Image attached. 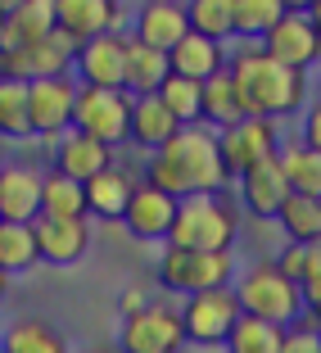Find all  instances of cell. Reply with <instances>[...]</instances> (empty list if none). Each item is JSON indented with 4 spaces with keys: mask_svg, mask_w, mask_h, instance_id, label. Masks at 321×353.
<instances>
[{
    "mask_svg": "<svg viewBox=\"0 0 321 353\" xmlns=\"http://www.w3.org/2000/svg\"><path fill=\"white\" fill-rule=\"evenodd\" d=\"M145 186H154L167 199L222 195L227 172L218 159V141L208 127H181L163 150H154L145 163Z\"/></svg>",
    "mask_w": 321,
    "mask_h": 353,
    "instance_id": "1",
    "label": "cell"
},
{
    "mask_svg": "<svg viewBox=\"0 0 321 353\" xmlns=\"http://www.w3.org/2000/svg\"><path fill=\"white\" fill-rule=\"evenodd\" d=\"M227 77L245 104V114L262 118V123H280V118L299 114L308 100V73H290V68L271 63L258 46H240L227 59Z\"/></svg>",
    "mask_w": 321,
    "mask_h": 353,
    "instance_id": "2",
    "label": "cell"
},
{
    "mask_svg": "<svg viewBox=\"0 0 321 353\" xmlns=\"http://www.w3.org/2000/svg\"><path fill=\"white\" fill-rule=\"evenodd\" d=\"M231 294H236L240 317H253V322H267L276 331H290L299 322V290L280 276L271 263H249L236 281H231Z\"/></svg>",
    "mask_w": 321,
    "mask_h": 353,
    "instance_id": "3",
    "label": "cell"
},
{
    "mask_svg": "<svg viewBox=\"0 0 321 353\" xmlns=\"http://www.w3.org/2000/svg\"><path fill=\"white\" fill-rule=\"evenodd\" d=\"M236 245V213L218 195L176 199L167 250H195V254H231Z\"/></svg>",
    "mask_w": 321,
    "mask_h": 353,
    "instance_id": "4",
    "label": "cell"
},
{
    "mask_svg": "<svg viewBox=\"0 0 321 353\" xmlns=\"http://www.w3.org/2000/svg\"><path fill=\"white\" fill-rule=\"evenodd\" d=\"M236 276V254H195V250H163L158 254V285L176 294L222 290Z\"/></svg>",
    "mask_w": 321,
    "mask_h": 353,
    "instance_id": "5",
    "label": "cell"
},
{
    "mask_svg": "<svg viewBox=\"0 0 321 353\" xmlns=\"http://www.w3.org/2000/svg\"><path fill=\"white\" fill-rule=\"evenodd\" d=\"M127 114H132V95L123 91H95V86H77L73 100V132L91 136L95 145L114 150L127 141Z\"/></svg>",
    "mask_w": 321,
    "mask_h": 353,
    "instance_id": "6",
    "label": "cell"
},
{
    "mask_svg": "<svg viewBox=\"0 0 321 353\" xmlns=\"http://www.w3.org/2000/svg\"><path fill=\"white\" fill-rule=\"evenodd\" d=\"M258 50L267 54L271 63H280V68H290V73H308L312 63H317V14L312 10H285L276 23H271V32L258 41Z\"/></svg>",
    "mask_w": 321,
    "mask_h": 353,
    "instance_id": "7",
    "label": "cell"
},
{
    "mask_svg": "<svg viewBox=\"0 0 321 353\" xmlns=\"http://www.w3.org/2000/svg\"><path fill=\"white\" fill-rule=\"evenodd\" d=\"M73 54L77 41H68L59 28L37 46H23V50H0V77L10 82H45V77H73Z\"/></svg>",
    "mask_w": 321,
    "mask_h": 353,
    "instance_id": "8",
    "label": "cell"
},
{
    "mask_svg": "<svg viewBox=\"0 0 321 353\" xmlns=\"http://www.w3.org/2000/svg\"><path fill=\"white\" fill-rule=\"evenodd\" d=\"M176 317H181V335H186V344H199V349H222L227 335H231V326L240 322V308H236L231 285H222V290L190 294L186 308L176 312Z\"/></svg>",
    "mask_w": 321,
    "mask_h": 353,
    "instance_id": "9",
    "label": "cell"
},
{
    "mask_svg": "<svg viewBox=\"0 0 321 353\" xmlns=\"http://www.w3.org/2000/svg\"><path fill=\"white\" fill-rule=\"evenodd\" d=\"M114 349L118 353H181V349H186L181 317H176L167 303H154V299H149L141 312L123 317Z\"/></svg>",
    "mask_w": 321,
    "mask_h": 353,
    "instance_id": "10",
    "label": "cell"
},
{
    "mask_svg": "<svg viewBox=\"0 0 321 353\" xmlns=\"http://www.w3.org/2000/svg\"><path fill=\"white\" fill-rule=\"evenodd\" d=\"M73 100H77L73 77L28 82V132L41 141H59L63 132H73Z\"/></svg>",
    "mask_w": 321,
    "mask_h": 353,
    "instance_id": "11",
    "label": "cell"
},
{
    "mask_svg": "<svg viewBox=\"0 0 321 353\" xmlns=\"http://www.w3.org/2000/svg\"><path fill=\"white\" fill-rule=\"evenodd\" d=\"M213 141H218V159H222L227 181H231V176H240V172H249V168L262 163V159H271V154H276V145H280L276 123H262V118H245V123L218 132Z\"/></svg>",
    "mask_w": 321,
    "mask_h": 353,
    "instance_id": "12",
    "label": "cell"
},
{
    "mask_svg": "<svg viewBox=\"0 0 321 353\" xmlns=\"http://www.w3.org/2000/svg\"><path fill=\"white\" fill-rule=\"evenodd\" d=\"M28 227H32V240H37V263L73 268L91 250V222L86 218H37Z\"/></svg>",
    "mask_w": 321,
    "mask_h": 353,
    "instance_id": "13",
    "label": "cell"
},
{
    "mask_svg": "<svg viewBox=\"0 0 321 353\" xmlns=\"http://www.w3.org/2000/svg\"><path fill=\"white\" fill-rule=\"evenodd\" d=\"M73 82L95 91H123V32H104L95 41L77 46L73 54Z\"/></svg>",
    "mask_w": 321,
    "mask_h": 353,
    "instance_id": "14",
    "label": "cell"
},
{
    "mask_svg": "<svg viewBox=\"0 0 321 353\" xmlns=\"http://www.w3.org/2000/svg\"><path fill=\"white\" fill-rule=\"evenodd\" d=\"M50 10H54V28L77 46L95 41L104 32H123V19L109 0H50Z\"/></svg>",
    "mask_w": 321,
    "mask_h": 353,
    "instance_id": "15",
    "label": "cell"
},
{
    "mask_svg": "<svg viewBox=\"0 0 321 353\" xmlns=\"http://www.w3.org/2000/svg\"><path fill=\"white\" fill-rule=\"evenodd\" d=\"M109 163H114V150L95 145L91 136H82V132H63L59 141H50V172L68 176L77 186H86V181H91L95 172H104Z\"/></svg>",
    "mask_w": 321,
    "mask_h": 353,
    "instance_id": "16",
    "label": "cell"
},
{
    "mask_svg": "<svg viewBox=\"0 0 321 353\" xmlns=\"http://www.w3.org/2000/svg\"><path fill=\"white\" fill-rule=\"evenodd\" d=\"M186 5H172V0H149V5H141V10L132 14V41L149 46V50L167 54L181 37H186Z\"/></svg>",
    "mask_w": 321,
    "mask_h": 353,
    "instance_id": "17",
    "label": "cell"
},
{
    "mask_svg": "<svg viewBox=\"0 0 321 353\" xmlns=\"http://www.w3.org/2000/svg\"><path fill=\"white\" fill-rule=\"evenodd\" d=\"M172 213H176V199L158 195V190L145 186V181H136V190H132V199H127V208H123V218H118V222L127 227V236L154 245V240H167Z\"/></svg>",
    "mask_w": 321,
    "mask_h": 353,
    "instance_id": "18",
    "label": "cell"
},
{
    "mask_svg": "<svg viewBox=\"0 0 321 353\" xmlns=\"http://www.w3.org/2000/svg\"><path fill=\"white\" fill-rule=\"evenodd\" d=\"M41 176L28 163H5L0 168V222H37L41 213Z\"/></svg>",
    "mask_w": 321,
    "mask_h": 353,
    "instance_id": "19",
    "label": "cell"
},
{
    "mask_svg": "<svg viewBox=\"0 0 321 353\" xmlns=\"http://www.w3.org/2000/svg\"><path fill=\"white\" fill-rule=\"evenodd\" d=\"M222 68H227V50L204 41V37H195V32H186V37L167 50V77H186V82L204 86L208 77H218Z\"/></svg>",
    "mask_w": 321,
    "mask_h": 353,
    "instance_id": "20",
    "label": "cell"
},
{
    "mask_svg": "<svg viewBox=\"0 0 321 353\" xmlns=\"http://www.w3.org/2000/svg\"><path fill=\"white\" fill-rule=\"evenodd\" d=\"M240 181V204L253 213V218H276V208L285 204V176H280L276 159H262V163H253L249 172L236 176Z\"/></svg>",
    "mask_w": 321,
    "mask_h": 353,
    "instance_id": "21",
    "label": "cell"
},
{
    "mask_svg": "<svg viewBox=\"0 0 321 353\" xmlns=\"http://www.w3.org/2000/svg\"><path fill=\"white\" fill-rule=\"evenodd\" d=\"M132 190H136V176L127 172V168H118V163H109L104 172H95L91 181L82 186V199H86V218H123V208H127V199H132Z\"/></svg>",
    "mask_w": 321,
    "mask_h": 353,
    "instance_id": "22",
    "label": "cell"
},
{
    "mask_svg": "<svg viewBox=\"0 0 321 353\" xmlns=\"http://www.w3.org/2000/svg\"><path fill=\"white\" fill-rule=\"evenodd\" d=\"M54 32V10L50 0H23L5 10V32H0V50H23L37 46Z\"/></svg>",
    "mask_w": 321,
    "mask_h": 353,
    "instance_id": "23",
    "label": "cell"
},
{
    "mask_svg": "<svg viewBox=\"0 0 321 353\" xmlns=\"http://www.w3.org/2000/svg\"><path fill=\"white\" fill-rule=\"evenodd\" d=\"M167 77V54L149 50V46L132 41L123 32V95L141 100V95H154Z\"/></svg>",
    "mask_w": 321,
    "mask_h": 353,
    "instance_id": "24",
    "label": "cell"
},
{
    "mask_svg": "<svg viewBox=\"0 0 321 353\" xmlns=\"http://www.w3.org/2000/svg\"><path fill=\"white\" fill-rule=\"evenodd\" d=\"M176 132H181V127H176V118L158 104V95L132 100V114H127V141H132V145H141V150L154 154V150H163Z\"/></svg>",
    "mask_w": 321,
    "mask_h": 353,
    "instance_id": "25",
    "label": "cell"
},
{
    "mask_svg": "<svg viewBox=\"0 0 321 353\" xmlns=\"http://www.w3.org/2000/svg\"><path fill=\"white\" fill-rule=\"evenodd\" d=\"M245 118H249V114H245V104H240L236 86H231L227 68L199 86V127H208V132L218 136V132H227V127L245 123Z\"/></svg>",
    "mask_w": 321,
    "mask_h": 353,
    "instance_id": "26",
    "label": "cell"
},
{
    "mask_svg": "<svg viewBox=\"0 0 321 353\" xmlns=\"http://www.w3.org/2000/svg\"><path fill=\"white\" fill-rule=\"evenodd\" d=\"M0 353H68V340L45 317H14L0 326Z\"/></svg>",
    "mask_w": 321,
    "mask_h": 353,
    "instance_id": "27",
    "label": "cell"
},
{
    "mask_svg": "<svg viewBox=\"0 0 321 353\" xmlns=\"http://www.w3.org/2000/svg\"><path fill=\"white\" fill-rule=\"evenodd\" d=\"M276 168L280 176H285V190L290 195H308V199H321V154H312V150H303L299 141H290V145H276Z\"/></svg>",
    "mask_w": 321,
    "mask_h": 353,
    "instance_id": "28",
    "label": "cell"
},
{
    "mask_svg": "<svg viewBox=\"0 0 321 353\" xmlns=\"http://www.w3.org/2000/svg\"><path fill=\"white\" fill-rule=\"evenodd\" d=\"M276 222L285 231V245H317L321 240V199L285 195V204L276 208Z\"/></svg>",
    "mask_w": 321,
    "mask_h": 353,
    "instance_id": "29",
    "label": "cell"
},
{
    "mask_svg": "<svg viewBox=\"0 0 321 353\" xmlns=\"http://www.w3.org/2000/svg\"><path fill=\"white\" fill-rule=\"evenodd\" d=\"M231 14V37H267L271 23L285 14L280 0H227Z\"/></svg>",
    "mask_w": 321,
    "mask_h": 353,
    "instance_id": "30",
    "label": "cell"
},
{
    "mask_svg": "<svg viewBox=\"0 0 321 353\" xmlns=\"http://www.w3.org/2000/svg\"><path fill=\"white\" fill-rule=\"evenodd\" d=\"M37 268V240L32 227L23 222H0V272L5 276H23Z\"/></svg>",
    "mask_w": 321,
    "mask_h": 353,
    "instance_id": "31",
    "label": "cell"
},
{
    "mask_svg": "<svg viewBox=\"0 0 321 353\" xmlns=\"http://www.w3.org/2000/svg\"><path fill=\"white\" fill-rule=\"evenodd\" d=\"M37 218H86L82 186L68 181V176L45 172L41 176V213H37Z\"/></svg>",
    "mask_w": 321,
    "mask_h": 353,
    "instance_id": "32",
    "label": "cell"
},
{
    "mask_svg": "<svg viewBox=\"0 0 321 353\" xmlns=\"http://www.w3.org/2000/svg\"><path fill=\"white\" fill-rule=\"evenodd\" d=\"M186 28L204 41L222 46L231 37V14H227V0H190L186 5Z\"/></svg>",
    "mask_w": 321,
    "mask_h": 353,
    "instance_id": "33",
    "label": "cell"
},
{
    "mask_svg": "<svg viewBox=\"0 0 321 353\" xmlns=\"http://www.w3.org/2000/svg\"><path fill=\"white\" fill-rule=\"evenodd\" d=\"M158 104L176 118V127H199V82H186V77H163L158 86Z\"/></svg>",
    "mask_w": 321,
    "mask_h": 353,
    "instance_id": "34",
    "label": "cell"
},
{
    "mask_svg": "<svg viewBox=\"0 0 321 353\" xmlns=\"http://www.w3.org/2000/svg\"><path fill=\"white\" fill-rule=\"evenodd\" d=\"M0 136L5 141H28V86L0 77Z\"/></svg>",
    "mask_w": 321,
    "mask_h": 353,
    "instance_id": "35",
    "label": "cell"
},
{
    "mask_svg": "<svg viewBox=\"0 0 321 353\" xmlns=\"http://www.w3.org/2000/svg\"><path fill=\"white\" fill-rule=\"evenodd\" d=\"M280 335L285 331H276V326H267V322L240 317V322L231 326V335H227L222 349L227 353H280Z\"/></svg>",
    "mask_w": 321,
    "mask_h": 353,
    "instance_id": "36",
    "label": "cell"
},
{
    "mask_svg": "<svg viewBox=\"0 0 321 353\" xmlns=\"http://www.w3.org/2000/svg\"><path fill=\"white\" fill-rule=\"evenodd\" d=\"M317 263H321V250H317V245H285V254H280L271 268L290 281V285H299V276L308 268H317Z\"/></svg>",
    "mask_w": 321,
    "mask_h": 353,
    "instance_id": "37",
    "label": "cell"
},
{
    "mask_svg": "<svg viewBox=\"0 0 321 353\" xmlns=\"http://www.w3.org/2000/svg\"><path fill=\"white\" fill-rule=\"evenodd\" d=\"M280 353H321V335H317V317L312 312L280 335Z\"/></svg>",
    "mask_w": 321,
    "mask_h": 353,
    "instance_id": "38",
    "label": "cell"
},
{
    "mask_svg": "<svg viewBox=\"0 0 321 353\" xmlns=\"http://www.w3.org/2000/svg\"><path fill=\"white\" fill-rule=\"evenodd\" d=\"M303 150H312V154H321V114L317 109H308V118H303Z\"/></svg>",
    "mask_w": 321,
    "mask_h": 353,
    "instance_id": "39",
    "label": "cell"
},
{
    "mask_svg": "<svg viewBox=\"0 0 321 353\" xmlns=\"http://www.w3.org/2000/svg\"><path fill=\"white\" fill-rule=\"evenodd\" d=\"M145 290H141V285H127V294H123V317H132V312H141L145 308Z\"/></svg>",
    "mask_w": 321,
    "mask_h": 353,
    "instance_id": "40",
    "label": "cell"
},
{
    "mask_svg": "<svg viewBox=\"0 0 321 353\" xmlns=\"http://www.w3.org/2000/svg\"><path fill=\"white\" fill-rule=\"evenodd\" d=\"M82 353H118L114 344H95V349H82Z\"/></svg>",
    "mask_w": 321,
    "mask_h": 353,
    "instance_id": "41",
    "label": "cell"
},
{
    "mask_svg": "<svg viewBox=\"0 0 321 353\" xmlns=\"http://www.w3.org/2000/svg\"><path fill=\"white\" fill-rule=\"evenodd\" d=\"M5 290H10V276H5V272H0V299H5Z\"/></svg>",
    "mask_w": 321,
    "mask_h": 353,
    "instance_id": "42",
    "label": "cell"
},
{
    "mask_svg": "<svg viewBox=\"0 0 321 353\" xmlns=\"http://www.w3.org/2000/svg\"><path fill=\"white\" fill-rule=\"evenodd\" d=\"M0 32H5V5H0Z\"/></svg>",
    "mask_w": 321,
    "mask_h": 353,
    "instance_id": "43",
    "label": "cell"
},
{
    "mask_svg": "<svg viewBox=\"0 0 321 353\" xmlns=\"http://www.w3.org/2000/svg\"><path fill=\"white\" fill-rule=\"evenodd\" d=\"M0 168H5V163H0Z\"/></svg>",
    "mask_w": 321,
    "mask_h": 353,
    "instance_id": "44",
    "label": "cell"
}]
</instances>
